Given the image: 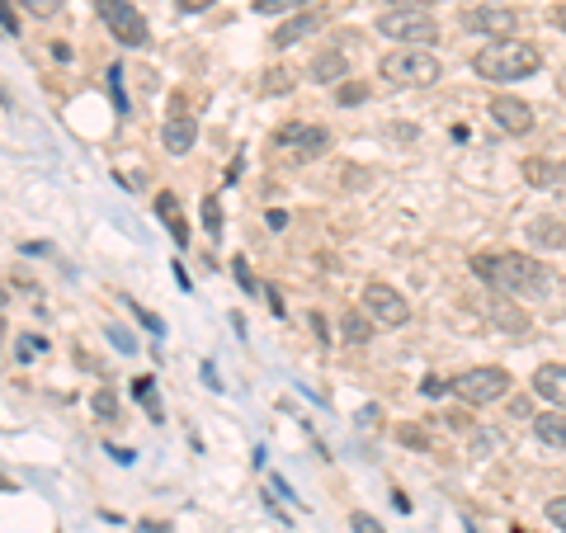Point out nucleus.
Returning <instances> with one entry per match:
<instances>
[{
    "instance_id": "1",
    "label": "nucleus",
    "mask_w": 566,
    "mask_h": 533,
    "mask_svg": "<svg viewBox=\"0 0 566 533\" xmlns=\"http://www.w3.org/2000/svg\"><path fill=\"white\" fill-rule=\"evenodd\" d=\"M477 279H486L491 288H500L505 298H548L552 274L524 250H500V255H477L472 260Z\"/></svg>"
},
{
    "instance_id": "2",
    "label": "nucleus",
    "mask_w": 566,
    "mask_h": 533,
    "mask_svg": "<svg viewBox=\"0 0 566 533\" xmlns=\"http://www.w3.org/2000/svg\"><path fill=\"white\" fill-rule=\"evenodd\" d=\"M543 67V52L533 48V43H486L477 57H472V71L482 76V81H524L533 71Z\"/></svg>"
},
{
    "instance_id": "3",
    "label": "nucleus",
    "mask_w": 566,
    "mask_h": 533,
    "mask_svg": "<svg viewBox=\"0 0 566 533\" xmlns=\"http://www.w3.org/2000/svg\"><path fill=\"white\" fill-rule=\"evenodd\" d=\"M378 76L387 85H406V90H416V85H434L444 76L439 67V57L430 48H397V52H383L378 57Z\"/></svg>"
},
{
    "instance_id": "4",
    "label": "nucleus",
    "mask_w": 566,
    "mask_h": 533,
    "mask_svg": "<svg viewBox=\"0 0 566 533\" xmlns=\"http://www.w3.org/2000/svg\"><path fill=\"white\" fill-rule=\"evenodd\" d=\"M378 34L392 43H406V48H430V43H439V19L425 10H387V15H378Z\"/></svg>"
},
{
    "instance_id": "5",
    "label": "nucleus",
    "mask_w": 566,
    "mask_h": 533,
    "mask_svg": "<svg viewBox=\"0 0 566 533\" xmlns=\"http://www.w3.org/2000/svg\"><path fill=\"white\" fill-rule=\"evenodd\" d=\"M95 15L104 19V29L123 43V48H147L151 43V24L142 19L133 0H95Z\"/></svg>"
},
{
    "instance_id": "6",
    "label": "nucleus",
    "mask_w": 566,
    "mask_h": 533,
    "mask_svg": "<svg viewBox=\"0 0 566 533\" xmlns=\"http://www.w3.org/2000/svg\"><path fill=\"white\" fill-rule=\"evenodd\" d=\"M510 373L500 364H477V368H463L458 378H453V392L467 401V406H486V401H500L510 397Z\"/></svg>"
},
{
    "instance_id": "7",
    "label": "nucleus",
    "mask_w": 566,
    "mask_h": 533,
    "mask_svg": "<svg viewBox=\"0 0 566 533\" xmlns=\"http://www.w3.org/2000/svg\"><path fill=\"white\" fill-rule=\"evenodd\" d=\"M364 312L378 321V326H392V331H397V326H406V321H411V302L401 298L392 284L373 279V284L364 288Z\"/></svg>"
},
{
    "instance_id": "8",
    "label": "nucleus",
    "mask_w": 566,
    "mask_h": 533,
    "mask_svg": "<svg viewBox=\"0 0 566 533\" xmlns=\"http://www.w3.org/2000/svg\"><path fill=\"white\" fill-rule=\"evenodd\" d=\"M463 24L472 34H486L491 43H505L519 29V15L510 5H477V10H463Z\"/></svg>"
},
{
    "instance_id": "9",
    "label": "nucleus",
    "mask_w": 566,
    "mask_h": 533,
    "mask_svg": "<svg viewBox=\"0 0 566 533\" xmlns=\"http://www.w3.org/2000/svg\"><path fill=\"white\" fill-rule=\"evenodd\" d=\"M274 142L288 147L298 161H312V156H321V151L331 147V133L321 123H283L279 133H274Z\"/></svg>"
},
{
    "instance_id": "10",
    "label": "nucleus",
    "mask_w": 566,
    "mask_h": 533,
    "mask_svg": "<svg viewBox=\"0 0 566 533\" xmlns=\"http://www.w3.org/2000/svg\"><path fill=\"white\" fill-rule=\"evenodd\" d=\"M194 137H199V118L184 109V100H175L170 118L161 123V147H166L170 156H189V151H194Z\"/></svg>"
},
{
    "instance_id": "11",
    "label": "nucleus",
    "mask_w": 566,
    "mask_h": 533,
    "mask_svg": "<svg viewBox=\"0 0 566 533\" xmlns=\"http://www.w3.org/2000/svg\"><path fill=\"white\" fill-rule=\"evenodd\" d=\"M491 118H496V128L500 133H510V137H529L533 133V109L519 95H491Z\"/></svg>"
},
{
    "instance_id": "12",
    "label": "nucleus",
    "mask_w": 566,
    "mask_h": 533,
    "mask_svg": "<svg viewBox=\"0 0 566 533\" xmlns=\"http://www.w3.org/2000/svg\"><path fill=\"white\" fill-rule=\"evenodd\" d=\"M533 392L548 401L552 411H566V364H543L533 373Z\"/></svg>"
},
{
    "instance_id": "13",
    "label": "nucleus",
    "mask_w": 566,
    "mask_h": 533,
    "mask_svg": "<svg viewBox=\"0 0 566 533\" xmlns=\"http://www.w3.org/2000/svg\"><path fill=\"white\" fill-rule=\"evenodd\" d=\"M321 29V15L317 10H307V15H293V19H283L279 29H274V48H293V43H302V38H312Z\"/></svg>"
},
{
    "instance_id": "14",
    "label": "nucleus",
    "mask_w": 566,
    "mask_h": 533,
    "mask_svg": "<svg viewBox=\"0 0 566 533\" xmlns=\"http://www.w3.org/2000/svg\"><path fill=\"white\" fill-rule=\"evenodd\" d=\"M529 246L533 250H562L566 246V222L562 217H533L529 222Z\"/></svg>"
},
{
    "instance_id": "15",
    "label": "nucleus",
    "mask_w": 566,
    "mask_h": 533,
    "mask_svg": "<svg viewBox=\"0 0 566 533\" xmlns=\"http://www.w3.org/2000/svg\"><path fill=\"white\" fill-rule=\"evenodd\" d=\"M373 326H378V321L368 317L364 307H350V312L340 317V335H345V345H354V350H364L368 340H373Z\"/></svg>"
},
{
    "instance_id": "16",
    "label": "nucleus",
    "mask_w": 566,
    "mask_h": 533,
    "mask_svg": "<svg viewBox=\"0 0 566 533\" xmlns=\"http://www.w3.org/2000/svg\"><path fill=\"white\" fill-rule=\"evenodd\" d=\"M533 434H538V444H548V449H566V411L533 416Z\"/></svg>"
},
{
    "instance_id": "17",
    "label": "nucleus",
    "mask_w": 566,
    "mask_h": 533,
    "mask_svg": "<svg viewBox=\"0 0 566 533\" xmlns=\"http://www.w3.org/2000/svg\"><path fill=\"white\" fill-rule=\"evenodd\" d=\"M524 180L538 184V189H557V184H566V166L543 161V156H529V161H524Z\"/></svg>"
},
{
    "instance_id": "18",
    "label": "nucleus",
    "mask_w": 566,
    "mask_h": 533,
    "mask_svg": "<svg viewBox=\"0 0 566 533\" xmlns=\"http://www.w3.org/2000/svg\"><path fill=\"white\" fill-rule=\"evenodd\" d=\"M156 217L170 227V236H175V246H189V227H184L180 217V199L175 194H156Z\"/></svg>"
},
{
    "instance_id": "19",
    "label": "nucleus",
    "mask_w": 566,
    "mask_h": 533,
    "mask_svg": "<svg viewBox=\"0 0 566 533\" xmlns=\"http://www.w3.org/2000/svg\"><path fill=\"white\" fill-rule=\"evenodd\" d=\"M345 71H350V62H345V52H335V48L317 52V62H312V76H317V81H326V85L345 81Z\"/></svg>"
},
{
    "instance_id": "20",
    "label": "nucleus",
    "mask_w": 566,
    "mask_h": 533,
    "mask_svg": "<svg viewBox=\"0 0 566 533\" xmlns=\"http://www.w3.org/2000/svg\"><path fill=\"white\" fill-rule=\"evenodd\" d=\"M326 0H255V15H307V10H317Z\"/></svg>"
},
{
    "instance_id": "21",
    "label": "nucleus",
    "mask_w": 566,
    "mask_h": 533,
    "mask_svg": "<svg viewBox=\"0 0 566 533\" xmlns=\"http://www.w3.org/2000/svg\"><path fill=\"white\" fill-rule=\"evenodd\" d=\"M133 397L142 401V406H147V416L161 425V401H156V383H151V378H133Z\"/></svg>"
},
{
    "instance_id": "22",
    "label": "nucleus",
    "mask_w": 566,
    "mask_h": 533,
    "mask_svg": "<svg viewBox=\"0 0 566 533\" xmlns=\"http://www.w3.org/2000/svg\"><path fill=\"white\" fill-rule=\"evenodd\" d=\"M90 411L100 420H118V397H114V387H100L95 397H90Z\"/></svg>"
},
{
    "instance_id": "23",
    "label": "nucleus",
    "mask_w": 566,
    "mask_h": 533,
    "mask_svg": "<svg viewBox=\"0 0 566 533\" xmlns=\"http://www.w3.org/2000/svg\"><path fill=\"white\" fill-rule=\"evenodd\" d=\"M19 5H24V10H29L34 19H52L57 10H62V5H67V0H19Z\"/></svg>"
},
{
    "instance_id": "24",
    "label": "nucleus",
    "mask_w": 566,
    "mask_h": 533,
    "mask_svg": "<svg viewBox=\"0 0 566 533\" xmlns=\"http://www.w3.org/2000/svg\"><path fill=\"white\" fill-rule=\"evenodd\" d=\"M203 227H208V236H222V208H217L213 194L203 199Z\"/></svg>"
},
{
    "instance_id": "25",
    "label": "nucleus",
    "mask_w": 566,
    "mask_h": 533,
    "mask_svg": "<svg viewBox=\"0 0 566 533\" xmlns=\"http://www.w3.org/2000/svg\"><path fill=\"white\" fill-rule=\"evenodd\" d=\"M335 100H340V104H364L368 100V85H359V81L340 85V90H335Z\"/></svg>"
},
{
    "instance_id": "26",
    "label": "nucleus",
    "mask_w": 566,
    "mask_h": 533,
    "mask_svg": "<svg viewBox=\"0 0 566 533\" xmlns=\"http://www.w3.org/2000/svg\"><path fill=\"white\" fill-rule=\"evenodd\" d=\"M109 95H114L118 114H123V109H128V95H123V67H109Z\"/></svg>"
},
{
    "instance_id": "27",
    "label": "nucleus",
    "mask_w": 566,
    "mask_h": 533,
    "mask_svg": "<svg viewBox=\"0 0 566 533\" xmlns=\"http://www.w3.org/2000/svg\"><path fill=\"white\" fill-rule=\"evenodd\" d=\"M444 392H453V378H434V373H430V378H425V383H420V397H444Z\"/></svg>"
},
{
    "instance_id": "28",
    "label": "nucleus",
    "mask_w": 566,
    "mask_h": 533,
    "mask_svg": "<svg viewBox=\"0 0 566 533\" xmlns=\"http://www.w3.org/2000/svg\"><path fill=\"white\" fill-rule=\"evenodd\" d=\"M232 274H236V284L246 288V293H255V274H250V265H246V255H236V260H232Z\"/></svg>"
},
{
    "instance_id": "29",
    "label": "nucleus",
    "mask_w": 566,
    "mask_h": 533,
    "mask_svg": "<svg viewBox=\"0 0 566 533\" xmlns=\"http://www.w3.org/2000/svg\"><path fill=\"white\" fill-rule=\"evenodd\" d=\"M265 90H269V95H279V90L288 95V90H293V76H288V71H269V76H265Z\"/></svg>"
},
{
    "instance_id": "30",
    "label": "nucleus",
    "mask_w": 566,
    "mask_h": 533,
    "mask_svg": "<svg viewBox=\"0 0 566 533\" xmlns=\"http://www.w3.org/2000/svg\"><path fill=\"white\" fill-rule=\"evenodd\" d=\"M350 529H354V533H387L383 524H378L373 515H364V510H359V515H350Z\"/></svg>"
},
{
    "instance_id": "31",
    "label": "nucleus",
    "mask_w": 566,
    "mask_h": 533,
    "mask_svg": "<svg viewBox=\"0 0 566 533\" xmlns=\"http://www.w3.org/2000/svg\"><path fill=\"white\" fill-rule=\"evenodd\" d=\"M548 519L566 533V496H552V500H548Z\"/></svg>"
},
{
    "instance_id": "32",
    "label": "nucleus",
    "mask_w": 566,
    "mask_h": 533,
    "mask_svg": "<svg viewBox=\"0 0 566 533\" xmlns=\"http://www.w3.org/2000/svg\"><path fill=\"white\" fill-rule=\"evenodd\" d=\"M0 19H5V34L19 38V15H15V5H0Z\"/></svg>"
},
{
    "instance_id": "33",
    "label": "nucleus",
    "mask_w": 566,
    "mask_h": 533,
    "mask_svg": "<svg viewBox=\"0 0 566 533\" xmlns=\"http://www.w3.org/2000/svg\"><path fill=\"white\" fill-rule=\"evenodd\" d=\"M109 340H114L118 350H137V340L128 331H118V326H109Z\"/></svg>"
},
{
    "instance_id": "34",
    "label": "nucleus",
    "mask_w": 566,
    "mask_h": 533,
    "mask_svg": "<svg viewBox=\"0 0 566 533\" xmlns=\"http://www.w3.org/2000/svg\"><path fill=\"white\" fill-rule=\"evenodd\" d=\"M175 5H180L184 15H203V10H208V5H217V0H175Z\"/></svg>"
},
{
    "instance_id": "35",
    "label": "nucleus",
    "mask_w": 566,
    "mask_h": 533,
    "mask_svg": "<svg viewBox=\"0 0 566 533\" xmlns=\"http://www.w3.org/2000/svg\"><path fill=\"white\" fill-rule=\"evenodd\" d=\"M387 5H397V10H430L439 0H387Z\"/></svg>"
},
{
    "instance_id": "36",
    "label": "nucleus",
    "mask_w": 566,
    "mask_h": 533,
    "mask_svg": "<svg viewBox=\"0 0 566 533\" xmlns=\"http://www.w3.org/2000/svg\"><path fill=\"white\" fill-rule=\"evenodd\" d=\"M265 298H269V312H274V317H283V298H279V288L265 284Z\"/></svg>"
},
{
    "instance_id": "37",
    "label": "nucleus",
    "mask_w": 566,
    "mask_h": 533,
    "mask_svg": "<svg viewBox=\"0 0 566 533\" xmlns=\"http://www.w3.org/2000/svg\"><path fill=\"white\" fill-rule=\"evenodd\" d=\"M133 312H137V321H142V326H147L151 335H161V321L151 317V312H142V307H137V302H133Z\"/></svg>"
},
{
    "instance_id": "38",
    "label": "nucleus",
    "mask_w": 566,
    "mask_h": 533,
    "mask_svg": "<svg viewBox=\"0 0 566 533\" xmlns=\"http://www.w3.org/2000/svg\"><path fill=\"white\" fill-rule=\"evenodd\" d=\"M265 222H269V227H274V232H283V227H288V217H283L279 208H269V217H265Z\"/></svg>"
},
{
    "instance_id": "39",
    "label": "nucleus",
    "mask_w": 566,
    "mask_h": 533,
    "mask_svg": "<svg viewBox=\"0 0 566 533\" xmlns=\"http://www.w3.org/2000/svg\"><path fill=\"white\" fill-rule=\"evenodd\" d=\"M401 439H406L411 449H425V434H420V430H401Z\"/></svg>"
},
{
    "instance_id": "40",
    "label": "nucleus",
    "mask_w": 566,
    "mask_h": 533,
    "mask_svg": "<svg viewBox=\"0 0 566 533\" xmlns=\"http://www.w3.org/2000/svg\"><path fill=\"white\" fill-rule=\"evenodd\" d=\"M552 24H557V29H566V5H557V10H552Z\"/></svg>"
},
{
    "instance_id": "41",
    "label": "nucleus",
    "mask_w": 566,
    "mask_h": 533,
    "mask_svg": "<svg viewBox=\"0 0 566 533\" xmlns=\"http://www.w3.org/2000/svg\"><path fill=\"white\" fill-rule=\"evenodd\" d=\"M515 533H529V529H515Z\"/></svg>"
}]
</instances>
